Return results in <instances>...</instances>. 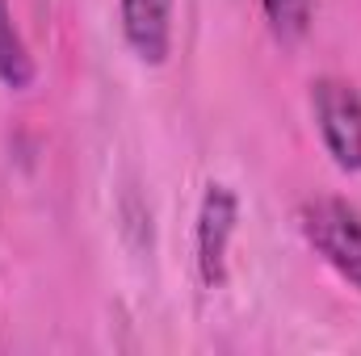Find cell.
Listing matches in <instances>:
<instances>
[{
	"mask_svg": "<svg viewBox=\"0 0 361 356\" xmlns=\"http://www.w3.org/2000/svg\"><path fill=\"white\" fill-rule=\"evenodd\" d=\"M307 248L361 293V205L349 197H307L294 214Z\"/></svg>",
	"mask_w": 361,
	"mask_h": 356,
	"instance_id": "6da1fadb",
	"label": "cell"
},
{
	"mask_svg": "<svg viewBox=\"0 0 361 356\" xmlns=\"http://www.w3.org/2000/svg\"><path fill=\"white\" fill-rule=\"evenodd\" d=\"M311 117L319 130V143L328 160L345 172H361V92L341 76L311 80Z\"/></svg>",
	"mask_w": 361,
	"mask_h": 356,
	"instance_id": "7a4b0ae2",
	"label": "cell"
},
{
	"mask_svg": "<svg viewBox=\"0 0 361 356\" xmlns=\"http://www.w3.org/2000/svg\"><path fill=\"white\" fill-rule=\"evenodd\" d=\"M240 227V193L223 180H210L197 201V222H193V265L206 289L227 285V260H231V239Z\"/></svg>",
	"mask_w": 361,
	"mask_h": 356,
	"instance_id": "3957f363",
	"label": "cell"
},
{
	"mask_svg": "<svg viewBox=\"0 0 361 356\" xmlns=\"http://www.w3.org/2000/svg\"><path fill=\"white\" fill-rule=\"evenodd\" d=\"M173 21L177 0H118L122 42L143 68H164L173 55Z\"/></svg>",
	"mask_w": 361,
	"mask_h": 356,
	"instance_id": "277c9868",
	"label": "cell"
},
{
	"mask_svg": "<svg viewBox=\"0 0 361 356\" xmlns=\"http://www.w3.org/2000/svg\"><path fill=\"white\" fill-rule=\"evenodd\" d=\"M34 80H38V63L17 25L13 0H0V84L8 92H25Z\"/></svg>",
	"mask_w": 361,
	"mask_h": 356,
	"instance_id": "5b68a950",
	"label": "cell"
},
{
	"mask_svg": "<svg viewBox=\"0 0 361 356\" xmlns=\"http://www.w3.org/2000/svg\"><path fill=\"white\" fill-rule=\"evenodd\" d=\"M265 25L281 46H294L307 38L311 21H315V0H261Z\"/></svg>",
	"mask_w": 361,
	"mask_h": 356,
	"instance_id": "8992f818",
	"label": "cell"
}]
</instances>
